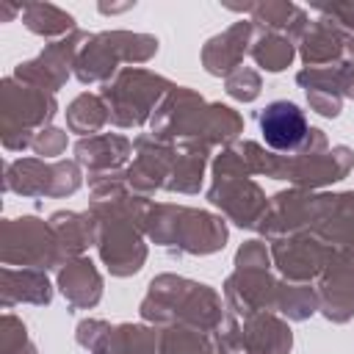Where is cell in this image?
Here are the masks:
<instances>
[{"label":"cell","instance_id":"6da1fadb","mask_svg":"<svg viewBox=\"0 0 354 354\" xmlns=\"http://www.w3.org/2000/svg\"><path fill=\"white\" fill-rule=\"evenodd\" d=\"M260 133L268 147L279 152H290L304 141L307 119L299 105L288 100H277V102H268L266 111L260 113Z\"/></svg>","mask_w":354,"mask_h":354}]
</instances>
